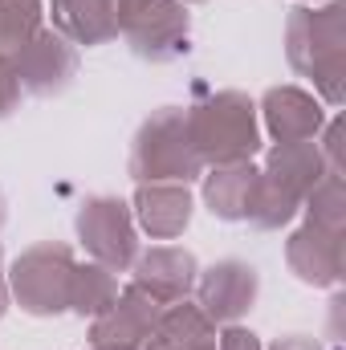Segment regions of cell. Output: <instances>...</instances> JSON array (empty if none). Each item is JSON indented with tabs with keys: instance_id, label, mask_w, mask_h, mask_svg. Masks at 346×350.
<instances>
[{
	"instance_id": "cell-21",
	"label": "cell",
	"mask_w": 346,
	"mask_h": 350,
	"mask_svg": "<svg viewBox=\"0 0 346 350\" xmlns=\"http://www.w3.org/2000/svg\"><path fill=\"white\" fill-rule=\"evenodd\" d=\"M318 135H322L318 151H322V159H326V172H343V118L334 114Z\"/></svg>"
},
{
	"instance_id": "cell-7",
	"label": "cell",
	"mask_w": 346,
	"mask_h": 350,
	"mask_svg": "<svg viewBox=\"0 0 346 350\" xmlns=\"http://www.w3.org/2000/svg\"><path fill=\"white\" fill-rule=\"evenodd\" d=\"M78 245L90 253V261L106 265L110 273H127L139 257V232L135 212L118 196H90L78 208Z\"/></svg>"
},
{
	"instance_id": "cell-8",
	"label": "cell",
	"mask_w": 346,
	"mask_h": 350,
	"mask_svg": "<svg viewBox=\"0 0 346 350\" xmlns=\"http://www.w3.org/2000/svg\"><path fill=\"white\" fill-rule=\"evenodd\" d=\"M21 94L53 98L78 78V45H70L57 29H37L12 57H8Z\"/></svg>"
},
{
	"instance_id": "cell-5",
	"label": "cell",
	"mask_w": 346,
	"mask_h": 350,
	"mask_svg": "<svg viewBox=\"0 0 346 350\" xmlns=\"http://www.w3.org/2000/svg\"><path fill=\"white\" fill-rule=\"evenodd\" d=\"M74 249L66 241H41L25 249L8 269V297L33 314V318H53L70 310V285H74Z\"/></svg>"
},
{
	"instance_id": "cell-20",
	"label": "cell",
	"mask_w": 346,
	"mask_h": 350,
	"mask_svg": "<svg viewBox=\"0 0 346 350\" xmlns=\"http://www.w3.org/2000/svg\"><path fill=\"white\" fill-rule=\"evenodd\" d=\"M310 224L322 228H346V187H343V172H326L306 196L302 204Z\"/></svg>"
},
{
	"instance_id": "cell-10",
	"label": "cell",
	"mask_w": 346,
	"mask_h": 350,
	"mask_svg": "<svg viewBox=\"0 0 346 350\" xmlns=\"http://www.w3.org/2000/svg\"><path fill=\"white\" fill-rule=\"evenodd\" d=\"M343 232L346 228H322V224H302L289 241H285V265L297 281L314 285V289H334L343 285Z\"/></svg>"
},
{
	"instance_id": "cell-17",
	"label": "cell",
	"mask_w": 346,
	"mask_h": 350,
	"mask_svg": "<svg viewBox=\"0 0 346 350\" xmlns=\"http://www.w3.org/2000/svg\"><path fill=\"white\" fill-rule=\"evenodd\" d=\"M204 179V204L216 220H245L249 216V196H253V179H257V167L253 159H241V163H216L208 167Z\"/></svg>"
},
{
	"instance_id": "cell-19",
	"label": "cell",
	"mask_w": 346,
	"mask_h": 350,
	"mask_svg": "<svg viewBox=\"0 0 346 350\" xmlns=\"http://www.w3.org/2000/svg\"><path fill=\"white\" fill-rule=\"evenodd\" d=\"M41 0H0V57H12L41 25Z\"/></svg>"
},
{
	"instance_id": "cell-24",
	"label": "cell",
	"mask_w": 346,
	"mask_h": 350,
	"mask_svg": "<svg viewBox=\"0 0 346 350\" xmlns=\"http://www.w3.org/2000/svg\"><path fill=\"white\" fill-rule=\"evenodd\" d=\"M273 350H322V347L314 338H306V334H289V338H281Z\"/></svg>"
},
{
	"instance_id": "cell-25",
	"label": "cell",
	"mask_w": 346,
	"mask_h": 350,
	"mask_svg": "<svg viewBox=\"0 0 346 350\" xmlns=\"http://www.w3.org/2000/svg\"><path fill=\"white\" fill-rule=\"evenodd\" d=\"M8 273H4V257H0V318H4V310H8Z\"/></svg>"
},
{
	"instance_id": "cell-4",
	"label": "cell",
	"mask_w": 346,
	"mask_h": 350,
	"mask_svg": "<svg viewBox=\"0 0 346 350\" xmlns=\"http://www.w3.org/2000/svg\"><path fill=\"white\" fill-rule=\"evenodd\" d=\"M127 172L135 183H191L204 175L179 106H159L151 110V118H143L131 143Z\"/></svg>"
},
{
	"instance_id": "cell-1",
	"label": "cell",
	"mask_w": 346,
	"mask_h": 350,
	"mask_svg": "<svg viewBox=\"0 0 346 350\" xmlns=\"http://www.w3.org/2000/svg\"><path fill=\"white\" fill-rule=\"evenodd\" d=\"M285 57L310 78L326 106H343L346 94V4L330 0L326 8H293L285 21Z\"/></svg>"
},
{
	"instance_id": "cell-3",
	"label": "cell",
	"mask_w": 346,
	"mask_h": 350,
	"mask_svg": "<svg viewBox=\"0 0 346 350\" xmlns=\"http://www.w3.org/2000/svg\"><path fill=\"white\" fill-rule=\"evenodd\" d=\"M183 122H187V139H191L204 167L241 163V159H253L261 151L257 102L241 90L208 94L204 102L183 110Z\"/></svg>"
},
{
	"instance_id": "cell-23",
	"label": "cell",
	"mask_w": 346,
	"mask_h": 350,
	"mask_svg": "<svg viewBox=\"0 0 346 350\" xmlns=\"http://www.w3.org/2000/svg\"><path fill=\"white\" fill-rule=\"evenodd\" d=\"M216 350H261V338L237 322V326H224L216 334Z\"/></svg>"
},
{
	"instance_id": "cell-18",
	"label": "cell",
	"mask_w": 346,
	"mask_h": 350,
	"mask_svg": "<svg viewBox=\"0 0 346 350\" xmlns=\"http://www.w3.org/2000/svg\"><path fill=\"white\" fill-rule=\"evenodd\" d=\"M118 297V273H110L106 265L86 261L74 269V285H70V310L82 314V318H98L114 306Z\"/></svg>"
},
{
	"instance_id": "cell-29",
	"label": "cell",
	"mask_w": 346,
	"mask_h": 350,
	"mask_svg": "<svg viewBox=\"0 0 346 350\" xmlns=\"http://www.w3.org/2000/svg\"><path fill=\"white\" fill-rule=\"evenodd\" d=\"M306 4H310V0H306Z\"/></svg>"
},
{
	"instance_id": "cell-12",
	"label": "cell",
	"mask_w": 346,
	"mask_h": 350,
	"mask_svg": "<svg viewBox=\"0 0 346 350\" xmlns=\"http://www.w3.org/2000/svg\"><path fill=\"white\" fill-rule=\"evenodd\" d=\"M163 306L147 297L139 285H122L114 306L94 318L90 326V347H143L151 326L159 322Z\"/></svg>"
},
{
	"instance_id": "cell-15",
	"label": "cell",
	"mask_w": 346,
	"mask_h": 350,
	"mask_svg": "<svg viewBox=\"0 0 346 350\" xmlns=\"http://www.w3.org/2000/svg\"><path fill=\"white\" fill-rule=\"evenodd\" d=\"M53 29L70 45H106L118 37V0H49Z\"/></svg>"
},
{
	"instance_id": "cell-26",
	"label": "cell",
	"mask_w": 346,
	"mask_h": 350,
	"mask_svg": "<svg viewBox=\"0 0 346 350\" xmlns=\"http://www.w3.org/2000/svg\"><path fill=\"white\" fill-rule=\"evenodd\" d=\"M4 216H8V204H4V191H0V228H4Z\"/></svg>"
},
{
	"instance_id": "cell-27",
	"label": "cell",
	"mask_w": 346,
	"mask_h": 350,
	"mask_svg": "<svg viewBox=\"0 0 346 350\" xmlns=\"http://www.w3.org/2000/svg\"><path fill=\"white\" fill-rule=\"evenodd\" d=\"M90 350H139V347H90Z\"/></svg>"
},
{
	"instance_id": "cell-16",
	"label": "cell",
	"mask_w": 346,
	"mask_h": 350,
	"mask_svg": "<svg viewBox=\"0 0 346 350\" xmlns=\"http://www.w3.org/2000/svg\"><path fill=\"white\" fill-rule=\"evenodd\" d=\"M139 350H216V326L191 301L163 306L159 322L151 326L147 342Z\"/></svg>"
},
{
	"instance_id": "cell-13",
	"label": "cell",
	"mask_w": 346,
	"mask_h": 350,
	"mask_svg": "<svg viewBox=\"0 0 346 350\" xmlns=\"http://www.w3.org/2000/svg\"><path fill=\"white\" fill-rule=\"evenodd\" d=\"M261 118H265V131L277 139V143H310L318 139V131L326 126V110L314 94L297 86H273L265 90L261 98Z\"/></svg>"
},
{
	"instance_id": "cell-14",
	"label": "cell",
	"mask_w": 346,
	"mask_h": 350,
	"mask_svg": "<svg viewBox=\"0 0 346 350\" xmlns=\"http://www.w3.org/2000/svg\"><path fill=\"white\" fill-rule=\"evenodd\" d=\"M191 208L187 183H139L131 212L151 241H175L191 224Z\"/></svg>"
},
{
	"instance_id": "cell-9",
	"label": "cell",
	"mask_w": 346,
	"mask_h": 350,
	"mask_svg": "<svg viewBox=\"0 0 346 350\" xmlns=\"http://www.w3.org/2000/svg\"><path fill=\"white\" fill-rule=\"evenodd\" d=\"M196 306L200 314L212 322V326H237L253 306H257L261 293V273L249 261H216L212 269H200L196 277Z\"/></svg>"
},
{
	"instance_id": "cell-11",
	"label": "cell",
	"mask_w": 346,
	"mask_h": 350,
	"mask_svg": "<svg viewBox=\"0 0 346 350\" xmlns=\"http://www.w3.org/2000/svg\"><path fill=\"white\" fill-rule=\"evenodd\" d=\"M131 269H135L131 285H139L159 306L187 301V293L196 289V277H200V261L187 249H175V245H155V249L139 253Z\"/></svg>"
},
{
	"instance_id": "cell-6",
	"label": "cell",
	"mask_w": 346,
	"mask_h": 350,
	"mask_svg": "<svg viewBox=\"0 0 346 350\" xmlns=\"http://www.w3.org/2000/svg\"><path fill=\"white\" fill-rule=\"evenodd\" d=\"M118 33L143 62H175L191 49V12L179 0H118Z\"/></svg>"
},
{
	"instance_id": "cell-22",
	"label": "cell",
	"mask_w": 346,
	"mask_h": 350,
	"mask_svg": "<svg viewBox=\"0 0 346 350\" xmlns=\"http://www.w3.org/2000/svg\"><path fill=\"white\" fill-rule=\"evenodd\" d=\"M16 106H21V82H16L8 57H0V118H8Z\"/></svg>"
},
{
	"instance_id": "cell-28",
	"label": "cell",
	"mask_w": 346,
	"mask_h": 350,
	"mask_svg": "<svg viewBox=\"0 0 346 350\" xmlns=\"http://www.w3.org/2000/svg\"><path fill=\"white\" fill-rule=\"evenodd\" d=\"M179 4H204V0H179Z\"/></svg>"
},
{
	"instance_id": "cell-2",
	"label": "cell",
	"mask_w": 346,
	"mask_h": 350,
	"mask_svg": "<svg viewBox=\"0 0 346 350\" xmlns=\"http://www.w3.org/2000/svg\"><path fill=\"white\" fill-rule=\"evenodd\" d=\"M322 175H326V159L318 151V139H310V143H277L265 155V167L253 179L245 220L261 232H277V228L293 224V216L302 212L310 187Z\"/></svg>"
}]
</instances>
